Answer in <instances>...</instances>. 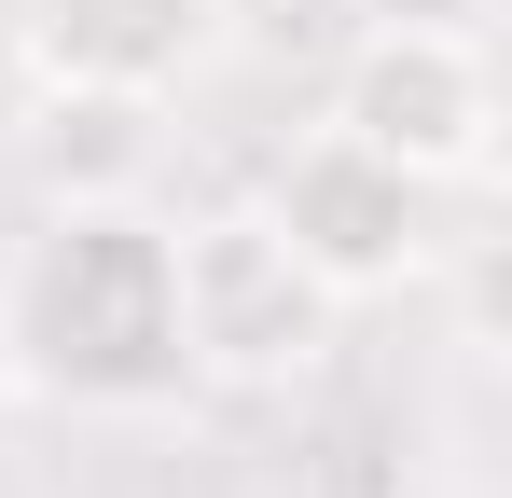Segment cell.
Returning <instances> with one entry per match:
<instances>
[{
  "mask_svg": "<svg viewBox=\"0 0 512 498\" xmlns=\"http://www.w3.org/2000/svg\"><path fill=\"white\" fill-rule=\"evenodd\" d=\"M167 332H180V388L291 402V388L333 360L346 305L291 263V236L263 222V194H222V208L167 222Z\"/></svg>",
  "mask_w": 512,
  "mask_h": 498,
  "instance_id": "cell-2",
  "label": "cell"
},
{
  "mask_svg": "<svg viewBox=\"0 0 512 498\" xmlns=\"http://www.w3.org/2000/svg\"><path fill=\"white\" fill-rule=\"evenodd\" d=\"M222 56H236V0H14L28 97H139V111H180Z\"/></svg>",
  "mask_w": 512,
  "mask_h": 498,
  "instance_id": "cell-5",
  "label": "cell"
},
{
  "mask_svg": "<svg viewBox=\"0 0 512 498\" xmlns=\"http://www.w3.org/2000/svg\"><path fill=\"white\" fill-rule=\"evenodd\" d=\"M153 139L167 111L139 97H28V166H42V208H111L153 180Z\"/></svg>",
  "mask_w": 512,
  "mask_h": 498,
  "instance_id": "cell-6",
  "label": "cell"
},
{
  "mask_svg": "<svg viewBox=\"0 0 512 498\" xmlns=\"http://www.w3.org/2000/svg\"><path fill=\"white\" fill-rule=\"evenodd\" d=\"M0 374L28 402H167L180 388V332H167V222L139 194L111 208H42L14 263H0Z\"/></svg>",
  "mask_w": 512,
  "mask_h": 498,
  "instance_id": "cell-1",
  "label": "cell"
},
{
  "mask_svg": "<svg viewBox=\"0 0 512 498\" xmlns=\"http://www.w3.org/2000/svg\"><path fill=\"white\" fill-rule=\"evenodd\" d=\"M319 125H346L360 153H388L402 180H429V194H471V180L499 166V56H485V28H457V14H374L333 56Z\"/></svg>",
  "mask_w": 512,
  "mask_h": 498,
  "instance_id": "cell-3",
  "label": "cell"
},
{
  "mask_svg": "<svg viewBox=\"0 0 512 498\" xmlns=\"http://www.w3.org/2000/svg\"><path fill=\"white\" fill-rule=\"evenodd\" d=\"M263 222L291 236V263L333 291V305H388L443 263V194L402 180L388 153H360L346 125H305L291 153L263 166Z\"/></svg>",
  "mask_w": 512,
  "mask_h": 498,
  "instance_id": "cell-4",
  "label": "cell"
}]
</instances>
